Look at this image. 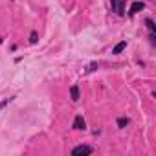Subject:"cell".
Wrapping results in <instances>:
<instances>
[{"instance_id": "5b68a950", "label": "cell", "mask_w": 156, "mask_h": 156, "mask_svg": "<svg viewBox=\"0 0 156 156\" xmlns=\"http://www.w3.org/2000/svg\"><path fill=\"white\" fill-rule=\"evenodd\" d=\"M70 98H72V101H79L81 94H79V87H77V85L70 87Z\"/></svg>"}, {"instance_id": "7a4b0ae2", "label": "cell", "mask_w": 156, "mask_h": 156, "mask_svg": "<svg viewBox=\"0 0 156 156\" xmlns=\"http://www.w3.org/2000/svg\"><path fill=\"white\" fill-rule=\"evenodd\" d=\"M110 4H112V9L116 15H119V17L125 15V0H110Z\"/></svg>"}, {"instance_id": "277c9868", "label": "cell", "mask_w": 156, "mask_h": 156, "mask_svg": "<svg viewBox=\"0 0 156 156\" xmlns=\"http://www.w3.org/2000/svg\"><path fill=\"white\" fill-rule=\"evenodd\" d=\"M141 9H145V4H143V2H132V6H130V9H129V15L132 17V15L140 13Z\"/></svg>"}, {"instance_id": "30bf717a", "label": "cell", "mask_w": 156, "mask_h": 156, "mask_svg": "<svg viewBox=\"0 0 156 156\" xmlns=\"http://www.w3.org/2000/svg\"><path fill=\"white\" fill-rule=\"evenodd\" d=\"M39 41V35H37V31H31V35H30V42L31 44H35Z\"/></svg>"}, {"instance_id": "3957f363", "label": "cell", "mask_w": 156, "mask_h": 156, "mask_svg": "<svg viewBox=\"0 0 156 156\" xmlns=\"http://www.w3.org/2000/svg\"><path fill=\"white\" fill-rule=\"evenodd\" d=\"M72 127H73L75 130H85V129H87V121H85V118H83L81 114H77V116L73 118Z\"/></svg>"}, {"instance_id": "8992f818", "label": "cell", "mask_w": 156, "mask_h": 156, "mask_svg": "<svg viewBox=\"0 0 156 156\" xmlns=\"http://www.w3.org/2000/svg\"><path fill=\"white\" fill-rule=\"evenodd\" d=\"M125 48H127V41H121V42H118V44L112 48V53H114V55H118V53H121Z\"/></svg>"}, {"instance_id": "52a82bcc", "label": "cell", "mask_w": 156, "mask_h": 156, "mask_svg": "<svg viewBox=\"0 0 156 156\" xmlns=\"http://www.w3.org/2000/svg\"><path fill=\"white\" fill-rule=\"evenodd\" d=\"M129 123H130V119H129L127 116H119V118H118V127H119V129H125Z\"/></svg>"}, {"instance_id": "9c48e42d", "label": "cell", "mask_w": 156, "mask_h": 156, "mask_svg": "<svg viewBox=\"0 0 156 156\" xmlns=\"http://www.w3.org/2000/svg\"><path fill=\"white\" fill-rule=\"evenodd\" d=\"M99 68V64L98 62H90L88 64V68H87V73H90V72H94V70H98Z\"/></svg>"}, {"instance_id": "ba28073f", "label": "cell", "mask_w": 156, "mask_h": 156, "mask_svg": "<svg viewBox=\"0 0 156 156\" xmlns=\"http://www.w3.org/2000/svg\"><path fill=\"white\" fill-rule=\"evenodd\" d=\"M145 26L149 28V31H151V33H154V31H156V26H154L152 19H145Z\"/></svg>"}, {"instance_id": "6da1fadb", "label": "cell", "mask_w": 156, "mask_h": 156, "mask_svg": "<svg viewBox=\"0 0 156 156\" xmlns=\"http://www.w3.org/2000/svg\"><path fill=\"white\" fill-rule=\"evenodd\" d=\"M92 152H94V147L90 145H77L72 149V156H88Z\"/></svg>"}, {"instance_id": "8fae6325", "label": "cell", "mask_w": 156, "mask_h": 156, "mask_svg": "<svg viewBox=\"0 0 156 156\" xmlns=\"http://www.w3.org/2000/svg\"><path fill=\"white\" fill-rule=\"evenodd\" d=\"M11 99H13V98H8V99H4V101H0V110H2V108H4L9 101H11Z\"/></svg>"}]
</instances>
